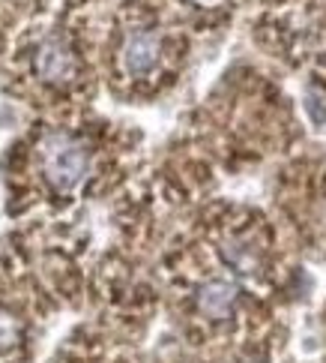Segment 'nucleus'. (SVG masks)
<instances>
[{
    "instance_id": "f257e3e1",
    "label": "nucleus",
    "mask_w": 326,
    "mask_h": 363,
    "mask_svg": "<svg viewBox=\"0 0 326 363\" xmlns=\"http://www.w3.org/2000/svg\"><path fill=\"white\" fill-rule=\"evenodd\" d=\"M42 165H45V177L51 180V186L60 192H72L87 177L90 157L81 141H75L63 133H51L42 141Z\"/></svg>"
},
{
    "instance_id": "f03ea898",
    "label": "nucleus",
    "mask_w": 326,
    "mask_h": 363,
    "mask_svg": "<svg viewBox=\"0 0 326 363\" xmlns=\"http://www.w3.org/2000/svg\"><path fill=\"white\" fill-rule=\"evenodd\" d=\"M159 36L150 33V30H135V33H129L126 36V43H123V51H120V57H123V69L129 75H147L156 63H159Z\"/></svg>"
},
{
    "instance_id": "7ed1b4c3",
    "label": "nucleus",
    "mask_w": 326,
    "mask_h": 363,
    "mask_svg": "<svg viewBox=\"0 0 326 363\" xmlns=\"http://www.w3.org/2000/svg\"><path fill=\"white\" fill-rule=\"evenodd\" d=\"M36 72H39V79H45V82H66L75 72V60H72L69 45L57 40V36H48L36 51Z\"/></svg>"
},
{
    "instance_id": "20e7f679",
    "label": "nucleus",
    "mask_w": 326,
    "mask_h": 363,
    "mask_svg": "<svg viewBox=\"0 0 326 363\" xmlns=\"http://www.w3.org/2000/svg\"><path fill=\"white\" fill-rule=\"evenodd\" d=\"M233 301H237V285L228 282V279H210L198 291L201 313L210 315V318H225L233 309Z\"/></svg>"
},
{
    "instance_id": "39448f33",
    "label": "nucleus",
    "mask_w": 326,
    "mask_h": 363,
    "mask_svg": "<svg viewBox=\"0 0 326 363\" xmlns=\"http://www.w3.org/2000/svg\"><path fill=\"white\" fill-rule=\"evenodd\" d=\"M221 258L237 270V274H255L257 270V252L252 250L249 243H243V240H228L225 246H221Z\"/></svg>"
},
{
    "instance_id": "423d86ee",
    "label": "nucleus",
    "mask_w": 326,
    "mask_h": 363,
    "mask_svg": "<svg viewBox=\"0 0 326 363\" xmlns=\"http://www.w3.org/2000/svg\"><path fill=\"white\" fill-rule=\"evenodd\" d=\"M303 108H305V118L311 121V126H315V129H326V102H323L320 94H315V90H305Z\"/></svg>"
},
{
    "instance_id": "0eeeda50",
    "label": "nucleus",
    "mask_w": 326,
    "mask_h": 363,
    "mask_svg": "<svg viewBox=\"0 0 326 363\" xmlns=\"http://www.w3.org/2000/svg\"><path fill=\"white\" fill-rule=\"evenodd\" d=\"M12 336H16V328H12V321L6 315H0V342H12Z\"/></svg>"
}]
</instances>
